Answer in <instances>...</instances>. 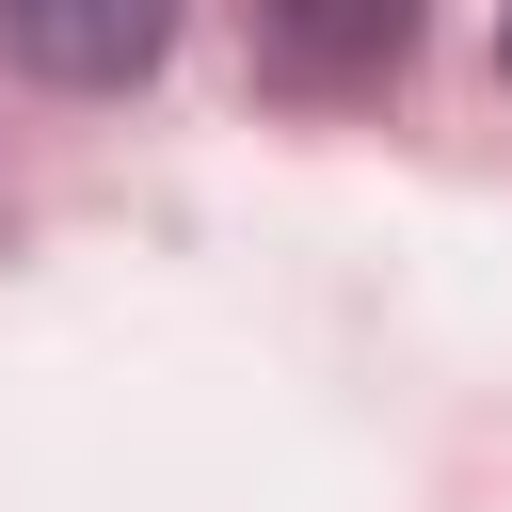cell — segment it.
<instances>
[{"mask_svg": "<svg viewBox=\"0 0 512 512\" xmlns=\"http://www.w3.org/2000/svg\"><path fill=\"white\" fill-rule=\"evenodd\" d=\"M0 48L64 96H128L160 48H176V0H0Z\"/></svg>", "mask_w": 512, "mask_h": 512, "instance_id": "6da1fadb", "label": "cell"}, {"mask_svg": "<svg viewBox=\"0 0 512 512\" xmlns=\"http://www.w3.org/2000/svg\"><path fill=\"white\" fill-rule=\"evenodd\" d=\"M400 32H416V0H272V64L288 80H384L400 64Z\"/></svg>", "mask_w": 512, "mask_h": 512, "instance_id": "7a4b0ae2", "label": "cell"}, {"mask_svg": "<svg viewBox=\"0 0 512 512\" xmlns=\"http://www.w3.org/2000/svg\"><path fill=\"white\" fill-rule=\"evenodd\" d=\"M496 64H512V32H496Z\"/></svg>", "mask_w": 512, "mask_h": 512, "instance_id": "3957f363", "label": "cell"}]
</instances>
